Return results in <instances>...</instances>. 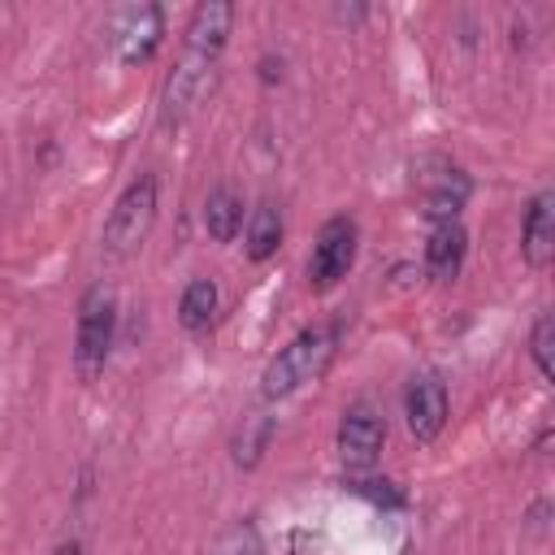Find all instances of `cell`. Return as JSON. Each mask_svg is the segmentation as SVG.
Instances as JSON below:
<instances>
[{
  "label": "cell",
  "mask_w": 555,
  "mask_h": 555,
  "mask_svg": "<svg viewBox=\"0 0 555 555\" xmlns=\"http://www.w3.org/2000/svg\"><path fill=\"white\" fill-rule=\"evenodd\" d=\"M230 22H234V9L225 0H204V4L191 9L182 56L169 69L165 95H160L165 121H182L195 108V100L208 91V82L217 74V61H221V48H225V35H230Z\"/></svg>",
  "instance_id": "cell-1"
},
{
  "label": "cell",
  "mask_w": 555,
  "mask_h": 555,
  "mask_svg": "<svg viewBox=\"0 0 555 555\" xmlns=\"http://www.w3.org/2000/svg\"><path fill=\"white\" fill-rule=\"evenodd\" d=\"M334 347H338V330L334 325H308L299 330L264 369V382H260V395L264 399H286L295 395L299 386L317 382L330 360H334Z\"/></svg>",
  "instance_id": "cell-2"
},
{
  "label": "cell",
  "mask_w": 555,
  "mask_h": 555,
  "mask_svg": "<svg viewBox=\"0 0 555 555\" xmlns=\"http://www.w3.org/2000/svg\"><path fill=\"white\" fill-rule=\"evenodd\" d=\"M152 225H156V178H152V173H139V178L117 195V204H113V212H108V221H104V238H100L104 256H108V260L134 256V251L147 243Z\"/></svg>",
  "instance_id": "cell-3"
},
{
  "label": "cell",
  "mask_w": 555,
  "mask_h": 555,
  "mask_svg": "<svg viewBox=\"0 0 555 555\" xmlns=\"http://www.w3.org/2000/svg\"><path fill=\"white\" fill-rule=\"evenodd\" d=\"M113 330H117V299L108 286H87L78 299V334H74V369L82 382H95L108 364L113 351Z\"/></svg>",
  "instance_id": "cell-4"
},
{
  "label": "cell",
  "mask_w": 555,
  "mask_h": 555,
  "mask_svg": "<svg viewBox=\"0 0 555 555\" xmlns=\"http://www.w3.org/2000/svg\"><path fill=\"white\" fill-rule=\"evenodd\" d=\"M356 221L351 217H330L317 230L312 256H308V286L312 291H330L347 278V269L356 264Z\"/></svg>",
  "instance_id": "cell-5"
},
{
  "label": "cell",
  "mask_w": 555,
  "mask_h": 555,
  "mask_svg": "<svg viewBox=\"0 0 555 555\" xmlns=\"http://www.w3.org/2000/svg\"><path fill=\"white\" fill-rule=\"evenodd\" d=\"M403 416L416 442H434L447 425V386L438 373H416L403 395Z\"/></svg>",
  "instance_id": "cell-6"
},
{
  "label": "cell",
  "mask_w": 555,
  "mask_h": 555,
  "mask_svg": "<svg viewBox=\"0 0 555 555\" xmlns=\"http://www.w3.org/2000/svg\"><path fill=\"white\" fill-rule=\"evenodd\" d=\"M382 438H386V425L382 416L369 408V403H351L338 421V455L347 468H369L382 451Z\"/></svg>",
  "instance_id": "cell-7"
},
{
  "label": "cell",
  "mask_w": 555,
  "mask_h": 555,
  "mask_svg": "<svg viewBox=\"0 0 555 555\" xmlns=\"http://www.w3.org/2000/svg\"><path fill=\"white\" fill-rule=\"evenodd\" d=\"M160 35H165V17H160V9H156V4H139V9H126V13L117 17L113 48H117L121 65H143V61L156 52Z\"/></svg>",
  "instance_id": "cell-8"
},
{
  "label": "cell",
  "mask_w": 555,
  "mask_h": 555,
  "mask_svg": "<svg viewBox=\"0 0 555 555\" xmlns=\"http://www.w3.org/2000/svg\"><path fill=\"white\" fill-rule=\"evenodd\" d=\"M520 251L533 269H546L555 256V195L542 191L533 195L529 212H525V234H520Z\"/></svg>",
  "instance_id": "cell-9"
},
{
  "label": "cell",
  "mask_w": 555,
  "mask_h": 555,
  "mask_svg": "<svg viewBox=\"0 0 555 555\" xmlns=\"http://www.w3.org/2000/svg\"><path fill=\"white\" fill-rule=\"evenodd\" d=\"M464 251H468L464 225L460 221H438L429 230V243H425V269H429V278H438V282L455 278L460 264H464Z\"/></svg>",
  "instance_id": "cell-10"
},
{
  "label": "cell",
  "mask_w": 555,
  "mask_h": 555,
  "mask_svg": "<svg viewBox=\"0 0 555 555\" xmlns=\"http://www.w3.org/2000/svg\"><path fill=\"white\" fill-rule=\"evenodd\" d=\"M464 199H468V178L460 173V169H442L438 178H434V186L425 191V217L438 225V221H455L460 217V208H464Z\"/></svg>",
  "instance_id": "cell-11"
},
{
  "label": "cell",
  "mask_w": 555,
  "mask_h": 555,
  "mask_svg": "<svg viewBox=\"0 0 555 555\" xmlns=\"http://www.w3.org/2000/svg\"><path fill=\"white\" fill-rule=\"evenodd\" d=\"M282 247V212L273 204H256L247 217V256L260 264Z\"/></svg>",
  "instance_id": "cell-12"
},
{
  "label": "cell",
  "mask_w": 555,
  "mask_h": 555,
  "mask_svg": "<svg viewBox=\"0 0 555 555\" xmlns=\"http://www.w3.org/2000/svg\"><path fill=\"white\" fill-rule=\"evenodd\" d=\"M212 317H217V286H212L208 278L186 282V291H182V299H178V321H182V330L199 334V330L212 325Z\"/></svg>",
  "instance_id": "cell-13"
},
{
  "label": "cell",
  "mask_w": 555,
  "mask_h": 555,
  "mask_svg": "<svg viewBox=\"0 0 555 555\" xmlns=\"http://www.w3.org/2000/svg\"><path fill=\"white\" fill-rule=\"evenodd\" d=\"M238 225H243V199L234 195V191H212L208 195V204H204V230L217 238V243H230L234 234H238Z\"/></svg>",
  "instance_id": "cell-14"
},
{
  "label": "cell",
  "mask_w": 555,
  "mask_h": 555,
  "mask_svg": "<svg viewBox=\"0 0 555 555\" xmlns=\"http://www.w3.org/2000/svg\"><path fill=\"white\" fill-rule=\"evenodd\" d=\"M269 434H273V421L269 416H247L243 421V429H238V438H234V460L243 464V468H251L256 460H260V451L269 447Z\"/></svg>",
  "instance_id": "cell-15"
},
{
  "label": "cell",
  "mask_w": 555,
  "mask_h": 555,
  "mask_svg": "<svg viewBox=\"0 0 555 555\" xmlns=\"http://www.w3.org/2000/svg\"><path fill=\"white\" fill-rule=\"evenodd\" d=\"M551 334H555V321H551V312H542L538 321H533V338H529V351H533V364H538V373L551 382L555 377V364H551Z\"/></svg>",
  "instance_id": "cell-16"
},
{
  "label": "cell",
  "mask_w": 555,
  "mask_h": 555,
  "mask_svg": "<svg viewBox=\"0 0 555 555\" xmlns=\"http://www.w3.org/2000/svg\"><path fill=\"white\" fill-rule=\"evenodd\" d=\"M256 551H260L256 529H251V525H234L230 533L217 538V546H212L208 555H256Z\"/></svg>",
  "instance_id": "cell-17"
},
{
  "label": "cell",
  "mask_w": 555,
  "mask_h": 555,
  "mask_svg": "<svg viewBox=\"0 0 555 555\" xmlns=\"http://www.w3.org/2000/svg\"><path fill=\"white\" fill-rule=\"evenodd\" d=\"M52 555H82V546H78V542H61Z\"/></svg>",
  "instance_id": "cell-18"
}]
</instances>
